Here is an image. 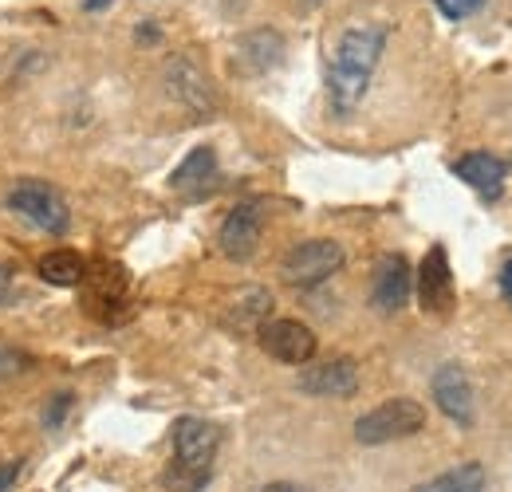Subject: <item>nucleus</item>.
<instances>
[{
    "label": "nucleus",
    "mask_w": 512,
    "mask_h": 492,
    "mask_svg": "<svg viewBox=\"0 0 512 492\" xmlns=\"http://www.w3.org/2000/svg\"><path fill=\"white\" fill-rule=\"evenodd\" d=\"M386 52V28L379 24H355L339 36L331 60H327V95L335 111H355L375 79V67Z\"/></svg>",
    "instance_id": "nucleus-1"
},
{
    "label": "nucleus",
    "mask_w": 512,
    "mask_h": 492,
    "mask_svg": "<svg viewBox=\"0 0 512 492\" xmlns=\"http://www.w3.org/2000/svg\"><path fill=\"white\" fill-rule=\"evenodd\" d=\"M221 449V430L205 418H178L174 422V465L166 473L174 492H201L213 477Z\"/></svg>",
    "instance_id": "nucleus-2"
},
{
    "label": "nucleus",
    "mask_w": 512,
    "mask_h": 492,
    "mask_svg": "<svg viewBox=\"0 0 512 492\" xmlns=\"http://www.w3.org/2000/svg\"><path fill=\"white\" fill-rule=\"evenodd\" d=\"M8 209L20 213L28 225H36L48 237H64L71 225V209H67L64 193L56 185L40 182V178H24L8 189Z\"/></svg>",
    "instance_id": "nucleus-3"
},
{
    "label": "nucleus",
    "mask_w": 512,
    "mask_h": 492,
    "mask_svg": "<svg viewBox=\"0 0 512 492\" xmlns=\"http://www.w3.org/2000/svg\"><path fill=\"white\" fill-rule=\"evenodd\" d=\"M422 426H426V406L422 402H414V398H386L383 406L367 410L355 422V441L359 445H390V441L414 437Z\"/></svg>",
    "instance_id": "nucleus-4"
},
{
    "label": "nucleus",
    "mask_w": 512,
    "mask_h": 492,
    "mask_svg": "<svg viewBox=\"0 0 512 492\" xmlns=\"http://www.w3.org/2000/svg\"><path fill=\"white\" fill-rule=\"evenodd\" d=\"M343 260H347V252H343L339 241L312 237V241H300L296 248H288V256L280 260V276L292 288H316V284L331 280L343 268Z\"/></svg>",
    "instance_id": "nucleus-5"
},
{
    "label": "nucleus",
    "mask_w": 512,
    "mask_h": 492,
    "mask_svg": "<svg viewBox=\"0 0 512 492\" xmlns=\"http://www.w3.org/2000/svg\"><path fill=\"white\" fill-rule=\"evenodd\" d=\"M256 339H260L268 359L288 363V367H308L316 359V347H320L312 327L300 319H268L256 327Z\"/></svg>",
    "instance_id": "nucleus-6"
},
{
    "label": "nucleus",
    "mask_w": 512,
    "mask_h": 492,
    "mask_svg": "<svg viewBox=\"0 0 512 492\" xmlns=\"http://www.w3.org/2000/svg\"><path fill=\"white\" fill-rule=\"evenodd\" d=\"M260 237H264V209L256 201H241L225 213L221 221V233H217V245L229 260H249L256 248H260Z\"/></svg>",
    "instance_id": "nucleus-7"
},
{
    "label": "nucleus",
    "mask_w": 512,
    "mask_h": 492,
    "mask_svg": "<svg viewBox=\"0 0 512 492\" xmlns=\"http://www.w3.org/2000/svg\"><path fill=\"white\" fill-rule=\"evenodd\" d=\"M410 288H414V268L402 252H383L375 264V280H371V304L383 315H394L410 304Z\"/></svg>",
    "instance_id": "nucleus-8"
},
{
    "label": "nucleus",
    "mask_w": 512,
    "mask_h": 492,
    "mask_svg": "<svg viewBox=\"0 0 512 492\" xmlns=\"http://www.w3.org/2000/svg\"><path fill=\"white\" fill-rule=\"evenodd\" d=\"M430 390H434L438 410L446 414L449 422H457L461 430H469V426H473V382H469L465 367H457V363H442V367L434 370Z\"/></svg>",
    "instance_id": "nucleus-9"
},
{
    "label": "nucleus",
    "mask_w": 512,
    "mask_h": 492,
    "mask_svg": "<svg viewBox=\"0 0 512 492\" xmlns=\"http://www.w3.org/2000/svg\"><path fill=\"white\" fill-rule=\"evenodd\" d=\"M166 83H170V95H174L178 103H186L193 115H213V111H217V91H213L209 75H205L190 56L170 60Z\"/></svg>",
    "instance_id": "nucleus-10"
},
{
    "label": "nucleus",
    "mask_w": 512,
    "mask_h": 492,
    "mask_svg": "<svg viewBox=\"0 0 512 492\" xmlns=\"http://www.w3.org/2000/svg\"><path fill=\"white\" fill-rule=\"evenodd\" d=\"M296 386L312 398H351L359 390V367L355 359H327L300 370Z\"/></svg>",
    "instance_id": "nucleus-11"
},
{
    "label": "nucleus",
    "mask_w": 512,
    "mask_h": 492,
    "mask_svg": "<svg viewBox=\"0 0 512 492\" xmlns=\"http://www.w3.org/2000/svg\"><path fill=\"white\" fill-rule=\"evenodd\" d=\"M418 300L430 315H446L453 308V268H449V252L434 245L422 256L418 268Z\"/></svg>",
    "instance_id": "nucleus-12"
},
{
    "label": "nucleus",
    "mask_w": 512,
    "mask_h": 492,
    "mask_svg": "<svg viewBox=\"0 0 512 492\" xmlns=\"http://www.w3.org/2000/svg\"><path fill=\"white\" fill-rule=\"evenodd\" d=\"M453 174H457L461 182L469 185L477 197H485V201H497V197L505 193L509 166H505L497 154H489V150H473V154H461V158L453 162Z\"/></svg>",
    "instance_id": "nucleus-13"
},
{
    "label": "nucleus",
    "mask_w": 512,
    "mask_h": 492,
    "mask_svg": "<svg viewBox=\"0 0 512 492\" xmlns=\"http://www.w3.org/2000/svg\"><path fill=\"white\" fill-rule=\"evenodd\" d=\"M280 60H284V40L272 28H256V32L237 40V63L249 75H264V71H272Z\"/></svg>",
    "instance_id": "nucleus-14"
},
{
    "label": "nucleus",
    "mask_w": 512,
    "mask_h": 492,
    "mask_svg": "<svg viewBox=\"0 0 512 492\" xmlns=\"http://www.w3.org/2000/svg\"><path fill=\"white\" fill-rule=\"evenodd\" d=\"M213 178H217V150H213V146H193L190 154L182 158V166L174 170L170 185H174L178 193L201 197V193L213 185Z\"/></svg>",
    "instance_id": "nucleus-15"
},
{
    "label": "nucleus",
    "mask_w": 512,
    "mask_h": 492,
    "mask_svg": "<svg viewBox=\"0 0 512 492\" xmlns=\"http://www.w3.org/2000/svg\"><path fill=\"white\" fill-rule=\"evenodd\" d=\"M40 276L56 288H75L87 280V260L75 248H56V252L40 256Z\"/></svg>",
    "instance_id": "nucleus-16"
},
{
    "label": "nucleus",
    "mask_w": 512,
    "mask_h": 492,
    "mask_svg": "<svg viewBox=\"0 0 512 492\" xmlns=\"http://www.w3.org/2000/svg\"><path fill=\"white\" fill-rule=\"evenodd\" d=\"M414 492H485V465H477V461L453 465L446 473L422 481Z\"/></svg>",
    "instance_id": "nucleus-17"
},
{
    "label": "nucleus",
    "mask_w": 512,
    "mask_h": 492,
    "mask_svg": "<svg viewBox=\"0 0 512 492\" xmlns=\"http://www.w3.org/2000/svg\"><path fill=\"white\" fill-rule=\"evenodd\" d=\"M268 311H272V292L268 288H241L237 300H233V319L241 327H260L268 323Z\"/></svg>",
    "instance_id": "nucleus-18"
},
{
    "label": "nucleus",
    "mask_w": 512,
    "mask_h": 492,
    "mask_svg": "<svg viewBox=\"0 0 512 492\" xmlns=\"http://www.w3.org/2000/svg\"><path fill=\"white\" fill-rule=\"evenodd\" d=\"M67 410H71V394H56L52 398V406H44V430H60L67 418Z\"/></svg>",
    "instance_id": "nucleus-19"
},
{
    "label": "nucleus",
    "mask_w": 512,
    "mask_h": 492,
    "mask_svg": "<svg viewBox=\"0 0 512 492\" xmlns=\"http://www.w3.org/2000/svg\"><path fill=\"white\" fill-rule=\"evenodd\" d=\"M438 4V12L446 16V20H465V16H473L485 0H434Z\"/></svg>",
    "instance_id": "nucleus-20"
},
{
    "label": "nucleus",
    "mask_w": 512,
    "mask_h": 492,
    "mask_svg": "<svg viewBox=\"0 0 512 492\" xmlns=\"http://www.w3.org/2000/svg\"><path fill=\"white\" fill-rule=\"evenodd\" d=\"M20 370H28V359L20 351H12V347H0V382L4 378H16Z\"/></svg>",
    "instance_id": "nucleus-21"
},
{
    "label": "nucleus",
    "mask_w": 512,
    "mask_h": 492,
    "mask_svg": "<svg viewBox=\"0 0 512 492\" xmlns=\"http://www.w3.org/2000/svg\"><path fill=\"white\" fill-rule=\"evenodd\" d=\"M20 473H24V461H8V465H0V492H8L16 481H20Z\"/></svg>",
    "instance_id": "nucleus-22"
},
{
    "label": "nucleus",
    "mask_w": 512,
    "mask_h": 492,
    "mask_svg": "<svg viewBox=\"0 0 512 492\" xmlns=\"http://www.w3.org/2000/svg\"><path fill=\"white\" fill-rule=\"evenodd\" d=\"M497 284H501V296L512 304V256L501 264V276H497Z\"/></svg>",
    "instance_id": "nucleus-23"
},
{
    "label": "nucleus",
    "mask_w": 512,
    "mask_h": 492,
    "mask_svg": "<svg viewBox=\"0 0 512 492\" xmlns=\"http://www.w3.org/2000/svg\"><path fill=\"white\" fill-rule=\"evenodd\" d=\"M253 492H308L304 485H292V481H272V485H260Z\"/></svg>",
    "instance_id": "nucleus-24"
},
{
    "label": "nucleus",
    "mask_w": 512,
    "mask_h": 492,
    "mask_svg": "<svg viewBox=\"0 0 512 492\" xmlns=\"http://www.w3.org/2000/svg\"><path fill=\"white\" fill-rule=\"evenodd\" d=\"M8 292H12V272H8L4 264H0V304L8 300Z\"/></svg>",
    "instance_id": "nucleus-25"
},
{
    "label": "nucleus",
    "mask_w": 512,
    "mask_h": 492,
    "mask_svg": "<svg viewBox=\"0 0 512 492\" xmlns=\"http://www.w3.org/2000/svg\"><path fill=\"white\" fill-rule=\"evenodd\" d=\"M91 12H103V8H111V0H83Z\"/></svg>",
    "instance_id": "nucleus-26"
}]
</instances>
